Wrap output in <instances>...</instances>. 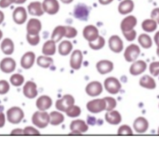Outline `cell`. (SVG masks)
Wrapping results in <instances>:
<instances>
[{
	"instance_id": "obj_29",
	"label": "cell",
	"mask_w": 159,
	"mask_h": 160,
	"mask_svg": "<svg viewBox=\"0 0 159 160\" xmlns=\"http://www.w3.org/2000/svg\"><path fill=\"white\" fill-rule=\"evenodd\" d=\"M1 49L5 55H12L14 50L13 41L9 38H5L1 43Z\"/></svg>"
},
{
	"instance_id": "obj_43",
	"label": "cell",
	"mask_w": 159,
	"mask_h": 160,
	"mask_svg": "<svg viewBox=\"0 0 159 160\" xmlns=\"http://www.w3.org/2000/svg\"><path fill=\"white\" fill-rule=\"evenodd\" d=\"M66 28V33L65 37L68 39H73L75 38L77 34L78 31L77 30L72 26H65Z\"/></svg>"
},
{
	"instance_id": "obj_37",
	"label": "cell",
	"mask_w": 159,
	"mask_h": 160,
	"mask_svg": "<svg viewBox=\"0 0 159 160\" xmlns=\"http://www.w3.org/2000/svg\"><path fill=\"white\" fill-rule=\"evenodd\" d=\"M10 82L13 86L16 87H19L24 83V77L19 73H15L11 76Z\"/></svg>"
},
{
	"instance_id": "obj_59",
	"label": "cell",
	"mask_w": 159,
	"mask_h": 160,
	"mask_svg": "<svg viewBox=\"0 0 159 160\" xmlns=\"http://www.w3.org/2000/svg\"></svg>"
},
{
	"instance_id": "obj_32",
	"label": "cell",
	"mask_w": 159,
	"mask_h": 160,
	"mask_svg": "<svg viewBox=\"0 0 159 160\" xmlns=\"http://www.w3.org/2000/svg\"><path fill=\"white\" fill-rule=\"evenodd\" d=\"M50 123L52 125L57 126L64 122L65 120L64 116L58 111H52L49 114Z\"/></svg>"
},
{
	"instance_id": "obj_36",
	"label": "cell",
	"mask_w": 159,
	"mask_h": 160,
	"mask_svg": "<svg viewBox=\"0 0 159 160\" xmlns=\"http://www.w3.org/2000/svg\"><path fill=\"white\" fill-rule=\"evenodd\" d=\"M105 39L102 36H99L96 40L88 42L89 47L93 50H99L104 47L105 45Z\"/></svg>"
},
{
	"instance_id": "obj_7",
	"label": "cell",
	"mask_w": 159,
	"mask_h": 160,
	"mask_svg": "<svg viewBox=\"0 0 159 160\" xmlns=\"http://www.w3.org/2000/svg\"><path fill=\"white\" fill-rule=\"evenodd\" d=\"M88 124L81 119L73 120L70 125L71 130L70 135H81L88 130Z\"/></svg>"
},
{
	"instance_id": "obj_39",
	"label": "cell",
	"mask_w": 159,
	"mask_h": 160,
	"mask_svg": "<svg viewBox=\"0 0 159 160\" xmlns=\"http://www.w3.org/2000/svg\"><path fill=\"white\" fill-rule=\"evenodd\" d=\"M118 135H132L133 130L130 126L124 124L119 127L117 132Z\"/></svg>"
},
{
	"instance_id": "obj_57",
	"label": "cell",
	"mask_w": 159,
	"mask_h": 160,
	"mask_svg": "<svg viewBox=\"0 0 159 160\" xmlns=\"http://www.w3.org/2000/svg\"><path fill=\"white\" fill-rule=\"evenodd\" d=\"M156 52H157V56H158V57H159V47H157Z\"/></svg>"
},
{
	"instance_id": "obj_4",
	"label": "cell",
	"mask_w": 159,
	"mask_h": 160,
	"mask_svg": "<svg viewBox=\"0 0 159 160\" xmlns=\"http://www.w3.org/2000/svg\"><path fill=\"white\" fill-rule=\"evenodd\" d=\"M75 98L72 95L65 94L62 98L57 100L55 108L59 111L65 112L70 107L75 104Z\"/></svg>"
},
{
	"instance_id": "obj_14",
	"label": "cell",
	"mask_w": 159,
	"mask_h": 160,
	"mask_svg": "<svg viewBox=\"0 0 159 160\" xmlns=\"http://www.w3.org/2000/svg\"><path fill=\"white\" fill-rule=\"evenodd\" d=\"M83 59V55L82 52L79 50H75L70 57V67L75 70H79L80 69Z\"/></svg>"
},
{
	"instance_id": "obj_12",
	"label": "cell",
	"mask_w": 159,
	"mask_h": 160,
	"mask_svg": "<svg viewBox=\"0 0 159 160\" xmlns=\"http://www.w3.org/2000/svg\"><path fill=\"white\" fill-rule=\"evenodd\" d=\"M96 68L98 72L102 75L111 73L114 69V63L109 60H101L97 62Z\"/></svg>"
},
{
	"instance_id": "obj_53",
	"label": "cell",
	"mask_w": 159,
	"mask_h": 160,
	"mask_svg": "<svg viewBox=\"0 0 159 160\" xmlns=\"http://www.w3.org/2000/svg\"><path fill=\"white\" fill-rule=\"evenodd\" d=\"M4 14L3 12L0 10V24L3 23V22L4 21Z\"/></svg>"
},
{
	"instance_id": "obj_16",
	"label": "cell",
	"mask_w": 159,
	"mask_h": 160,
	"mask_svg": "<svg viewBox=\"0 0 159 160\" xmlns=\"http://www.w3.org/2000/svg\"><path fill=\"white\" fill-rule=\"evenodd\" d=\"M23 94L28 99L35 98L38 94L37 84L32 81L26 82L23 87Z\"/></svg>"
},
{
	"instance_id": "obj_25",
	"label": "cell",
	"mask_w": 159,
	"mask_h": 160,
	"mask_svg": "<svg viewBox=\"0 0 159 160\" xmlns=\"http://www.w3.org/2000/svg\"><path fill=\"white\" fill-rule=\"evenodd\" d=\"M28 12L31 15L35 16H41L44 14L42 4L39 1L31 2L28 7Z\"/></svg>"
},
{
	"instance_id": "obj_15",
	"label": "cell",
	"mask_w": 159,
	"mask_h": 160,
	"mask_svg": "<svg viewBox=\"0 0 159 160\" xmlns=\"http://www.w3.org/2000/svg\"><path fill=\"white\" fill-rule=\"evenodd\" d=\"M149 127V122L144 117H138L133 122V128L137 133H146Z\"/></svg>"
},
{
	"instance_id": "obj_23",
	"label": "cell",
	"mask_w": 159,
	"mask_h": 160,
	"mask_svg": "<svg viewBox=\"0 0 159 160\" xmlns=\"http://www.w3.org/2000/svg\"><path fill=\"white\" fill-rule=\"evenodd\" d=\"M74 14L77 19L81 21H86L89 15V9L86 5L80 3L75 7Z\"/></svg>"
},
{
	"instance_id": "obj_18",
	"label": "cell",
	"mask_w": 159,
	"mask_h": 160,
	"mask_svg": "<svg viewBox=\"0 0 159 160\" xmlns=\"http://www.w3.org/2000/svg\"><path fill=\"white\" fill-rule=\"evenodd\" d=\"M16 67V61L11 57H6L0 62V69L5 73H11L13 72Z\"/></svg>"
},
{
	"instance_id": "obj_38",
	"label": "cell",
	"mask_w": 159,
	"mask_h": 160,
	"mask_svg": "<svg viewBox=\"0 0 159 160\" xmlns=\"http://www.w3.org/2000/svg\"><path fill=\"white\" fill-rule=\"evenodd\" d=\"M81 112V108H80L79 106H77V105H73L71 107H70L67 111L65 112L66 114L72 118H75L79 117L80 116Z\"/></svg>"
},
{
	"instance_id": "obj_6",
	"label": "cell",
	"mask_w": 159,
	"mask_h": 160,
	"mask_svg": "<svg viewBox=\"0 0 159 160\" xmlns=\"http://www.w3.org/2000/svg\"><path fill=\"white\" fill-rule=\"evenodd\" d=\"M106 91L111 94H117L121 89L122 84L119 80L115 77H108L104 81Z\"/></svg>"
},
{
	"instance_id": "obj_40",
	"label": "cell",
	"mask_w": 159,
	"mask_h": 160,
	"mask_svg": "<svg viewBox=\"0 0 159 160\" xmlns=\"http://www.w3.org/2000/svg\"><path fill=\"white\" fill-rule=\"evenodd\" d=\"M106 102V111H110L114 110L117 106L116 100L112 97H105L104 98Z\"/></svg>"
},
{
	"instance_id": "obj_19",
	"label": "cell",
	"mask_w": 159,
	"mask_h": 160,
	"mask_svg": "<svg viewBox=\"0 0 159 160\" xmlns=\"http://www.w3.org/2000/svg\"><path fill=\"white\" fill-rule=\"evenodd\" d=\"M36 60V55L33 52L25 53L21 58V66L25 70H29L33 67Z\"/></svg>"
},
{
	"instance_id": "obj_27",
	"label": "cell",
	"mask_w": 159,
	"mask_h": 160,
	"mask_svg": "<svg viewBox=\"0 0 159 160\" xmlns=\"http://www.w3.org/2000/svg\"><path fill=\"white\" fill-rule=\"evenodd\" d=\"M134 8V3L132 0H123L119 3L118 11L121 14L126 15L131 12Z\"/></svg>"
},
{
	"instance_id": "obj_13",
	"label": "cell",
	"mask_w": 159,
	"mask_h": 160,
	"mask_svg": "<svg viewBox=\"0 0 159 160\" xmlns=\"http://www.w3.org/2000/svg\"><path fill=\"white\" fill-rule=\"evenodd\" d=\"M28 18V14L26 9L23 6L15 8L13 13V19L14 22L21 25L26 22Z\"/></svg>"
},
{
	"instance_id": "obj_1",
	"label": "cell",
	"mask_w": 159,
	"mask_h": 160,
	"mask_svg": "<svg viewBox=\"0 0 159 160\" xmlns=\"http://www.w3.org/2000/svg\"><path fill=\"white\" fill-rule=\"evenodd\" d=\"M33 123L39 128H45L50 123V116L45 111H37L32 116Z\"/></svg>"
},
{
	"instance_id": "obj_17",
	"label": "cell",
	"mask_w": 159,
	"mask_h": 160,
	"mask_svg": "<svg viewBox=\"0 0 159 160\" xmlns=\"http://www.w3.org/2000/svg\"><path fill=\"white\" fill-rule=\"evenodd\" d=\"M110 49L116 53H121L124 48L123 41L117 35L111 36L108 40Z\"/></svg>"
},
{
	"instance_id": "obj_8",
	"label": "cell",
	"mask_w": 159,
	"mask_h": 160,
	"mask_svg": "<svg viewBox=\"0 0 159 160\" xmlns=\"http://www.w3.org/2000/svg\"><path fill=\"white\" fill-rule=\"evenodd\" d=\"M103 91L102 84L97 81H93L89 82L86 88V93L91 97H96L100 96Z\"/></svg>"
},
{
	"instance_id": "obj_55",
	"label": "cell",
	"mask_w": 159,
	"mask_h": 160,
	"mask_svg": "<svg viewBox=\"0 0 159 160\" xmlns=\"http://www.w3.org/2000/svg\"><path fill=\"white\" fill-rule=\"evenodd\" d=\"M64 4H70L74 1V0H60Z\"/></svg>"
},
{
	"instance_id": "obj_54",
	"label": "cell",
	"mask_w": 159,
	"mask_h": 160,
	"mask_svg": "<svg viewBox=\"0 0 159 160\" xmlns=\"http://www.w3.org/2000/svg\"><path fill=\"white\" fill-rule=\"evenodd\" d=\"M27 0H16V3L15 4H24V2H26Z\"/></svg>"
},
{
	"instance_id": "obj_45",
	"label": "cell",
	"mask_w": 159,
	"mask_h": 160,
	"mask_svg": "<svg viewBox=\"0 0 159 160\" xmlns=\"http://www.w3.org/2000/svg\"><path fill=\"white\" fill-rule=\"evenodd\" d=\"M23 130H24V135H40L39 131L38 130H37L36 128L31 126L26 127Z\"/></svg>"
},
{
	"instance_id": "obj_41",
	"label": "cell",
	"mask_w": 159,
	"mask_h": 160,
	"mask_svg": "<svg viewBox=\"0 0 159 160\" xmlns=\"http://www.w3.org/2000/svg\"><path fill=\"white\" fill-rule=\"evenodd\" d=\"M26 40L32 46H36L39 43L40 38L39 34L38 35H31L27 34L26 35Z\"/></svg>"
},
{
	"instance_id": "obj_11",
	"label": "cell",
	"mask_w": 159,
	"mask_h": 160,
	"mask_svg": "<svg viewBox=\"0 0 159 160\" xmlns=\"http://www.w3.org/2000/svg\"><path fill=\"white\" fill-rule=\"evenodd\" d=\"M83 38L88 42H93L96 40L99 35V31L98 28L93 25H88L83 30Z\"/></svg>"
},
{
	"instance_id": "obj_49",
	"label": "cell",
	"mask_w": 159,
	"mask_h": 160,
	"mask_svg": "<svg viewBox=\"0 0 159 160\" xmlns=\"http://www.w3.org/2000/svg\"><path fill=\"white\" fill-rule=\"evenodd\" d=\"M10 135H23L24 130L21 128H15L11 132Z\"/></svg>"
},
{
	"instance_id": "obj_9",
	"label": "cell",
	"mask_w": 159,
	"mask_h": 160,
	"mask_svg": "<svg viewBox=\"0 0 159 160\" xmlns=\"http://www.w3.org/2000/svg\"><path fill=\"white\" fill-rule=\"evenodd\" d=\"M147 67V63L142 60L132 62L129 68V73L132 76H138L146 72Z\"/></svg>"
},
{
	"instance_id": "obj_42",
	"label": "cell",
	"mask_w": 159,
	"mask_h": 160,
	"mask_svg": "<svg viewBox=\"0 0 159 160\" xmlns=\"http://www.w3.org/2000/svg\"><path fill=\"white\" fill-rule=\"evenodd\" d=\"M150 73L153 77H158L159 75V61L153 62L149 65Z\"/></svg>"
},
{
	"instance_id": "obj_51",
	"label": "cell",
	"mask_w": 159,
	"mask_h": 160,
	"mask_svg": "<svg viewBox=\"0 0 159 160\" xmlns=\"http://www.w3.org/2000/svg\"><path fill=\"white\" fill-rule=\"evenodd\" d=\"M154 42H155L156 45L158 47H159V31L156 33V34L154 36Z\"/></svg>"
},
{
	"instance_id": "obj_35",
	"label": "cell",
	"mask_w": 159,
	"mask_h": 160,
	"mask_svg": "<svg viewBox=\"0 0 159 160\" xmlns=\"http://www.w3.org/2000/svg\"><path fill=\"white\" fill-rule=\"evenodd\" d=\"M54 63L53 59L49 56H39L37 59V64L43 68H49Z\"/></svg>"
},
{
	"instance_id": "obj_44",
	"label": "cell",
	"mask_w": 159,
	"mask_h": 160,
	"mask_svg": "<svg viewBox=\"0 0 159 160\" xmlns=\"http://www.w3.org/2000/svg\"><path fill=\"white\" fill-rule=\"evenodd\" d=\"M10 89V85L6 80H0V95L7 94Z\"/></svg>"
},
{
	"instance_id": "obj_5",
	"label": "cell",
	"mask_w": 159,
	"mask_h": 160,
	"mask_svg": "<svg viewBox=\"0 0 159 160\" xmlns=\"http://www.w3.org/2000/svg\"><path fill=\"white\" fill-rule=\"evenodd\" d=\"M141 54L140 47L134 43L127 46L124 52V58L127 62H134L139 57Z\"/></svg>"
},
{
	"instance_id": "obj_28",
	"label": "cell",
	"mask_w": 159,
	"mask_h": 160,
	"mask_svg": "<svg viewBox=\"0 0 159 160\" xmlns=\"http://www.w3.org/2000/svg\"><path fill=\"white\" fill-rule=\"evenodd\" d=\"M55 43L56 42L52 39L46 41L44 43L42 48V53L46 56L54 55L56 52Z\"/></svg>"
},
{
	"instance_id": "obj_52",
	"label": "cell",
	"mask_w": 159,
	"mask_h": 160,
	"mask_svg": "<svg viewBox=\"0 0 159 160\" xmlns=\"http://www.w3.org/2000/svg\"><path fill=\"white\" fill-rule=\"evenodd\" d=\"M99 2L102 5H107L113 1V0H98Z\"/></svg>"
},
{
	"instance_id": "obj_2",
	"label": "cell",
	"mask_w": 159,
	"mask_h": 160,
	"mask_svg": "<svg viewBox=\"0 0 159 160\" xmlns=\"http://www.w3.org/2000/svg\"><path fill=\"white\" fill-rule=\"evenodd\" d=\"M6 117L11 123L18 124L24 119V112L19 107L14 106L7 111Z\"/></svg>"
},
{
	"instance_id": "obj_50",
	"label": "cell",
	"mask_w": 159,
	"mask_h": 160,
	"mask_svg": "<svg viewBox=\"0 0 159 160\" xmlns=\"http://www.w3.org/2000/svg\"><path fill=\"white\" fill-rule=\"evenodd\" d=\"M6 122V117L3 112H0V128H2L4 126Z\"/></svg>"
},
{
	"instance_id": "obj_10",
	"label": "cell",
	"mask_w": 159,
	"mask_h": 160,
	"mask_svg": "<svg viewBox=\"0 0 159 160\" xmlns=\"http://www.w3.org/2000/svg\"><path fill=\"white\" fill-rule=\"evenodd\" d=\"M42 4L44 12L49 15H55L59 11L60 4L57 0H44Z\"/></svg>"
},
{
	"instance_id": "obj_58",
	"label": "cell",
	"mask_w": 159,
	"mask_h": 160,
	"mask_svg": "<svg viewBox=\"0 0 159 160\" xmlns=\"http://www.w3.org/2000/svg\"><path fill=\"white\" fill-rule=\"evenodd\" d=\"M157 134L159 135V127L158 128V130H157Z\"/></svg>"
},
{
	"instance_id": "obj_48",
	"label": "cell",
	"mask_w": 159,
	"mask_h": 160,
	"mask_svg": "<svg viewBox=\"0 0 159 160\" xmlns=\"http://www.w3.org/2000/svg\"><path fill=\"white\" fill-rule=\"evenodd\" d=\"M16 0H0V8H6L13 3H16Z\"/></svg>"
},
{
	"instance_id": "obj_20",
	"label": "cell",
	"mask_w": 159,
	"mask_h": 160,
	"mask_svg": "<svg viewBox=\"0 0 159 160\" xmlns=\"http://www.w3.org/2000/svg\"><path fill=\"white\" fill-rule=\"evenodd\" d=\"M42 29V23L40 20L36 18H32L29 19L26 26L27 34L31 35L39 34Z\"/></svg>"
},
{
	"instance_id": "obj_56",
	"label": "cell",
	"mask_w": 159,
	"mask_h": 160,
	"mask_svg": "<svg viewBox=\"0 0 159 160\" xmlns=\"http://www.w3.org/2000/svg\"><path fill=\"white\" fill-rule=\"evenodd\" d=\"M3 32L1 31V30L0 29V40H1L2 38H3Z\"/></svg>"
},
{
	"instance_id": "obj_22",
	"label": "cell",
	"mask_w": 159,
	"mask_h": 160,
	"mask_svg": "<svg viewBox=\"0 0 159 160\" xmlns=\"http://www.w3.org/2000/svg\"><path fill=\"white\" fill-rule=\"evenodd\" d=\"M52 103V99L50 97L47 95H42L37 99L36 105L39 111H45L51 108Z\"/></svg>"
},
{
	"instance_id": "obj_47",
	"label": "cell",
	"mask_w": 159,
	"mask_h": 160,
	"mask_svg": "<svg viewBox=\"0 0 159 160\" xmlns=\"http://www.w3.org/2000/svg\"><path fill=\"white\" fill-rule=\"evenodd\" d=\"M151 19H154L159 24V8H156L154 9L151 14Z\"/></svg>"
},
{
	"instance_id": "obj_34",
	"label": "cell",
	"mask_w": 159,
	"mask_h": 160,
	"mask_svg": "<svg viewBox=\"0 0 159 160\" xmlns=\"http://www.w3.org/2000/svg\"><path fill=\"white\" fill-rule=\"evenodd\" d=\"M139 45L144 48L148 49L152 46V40L151 38L146 34H141L138 38Z\"/></svg>"
},
{
	"instance_id": "obj_46",
	"label": "cell",
	"mask_w": 159,
	"mask_h": 160,
	"mask_svg": "<svg viewBox=\"0 0 159 160\" xmlns=\"http://www.w3.org/2000/svg\"><path fill=\"white\" fill-rule=\"evenodd\" d=\"M122 34L125 39L129 42H132L135 40L137 36V32L134 29L127 32H122Z\"/></svg>"
},
{
	"instance_id": "obj_21",
	"label": "cell",
	"mask_w": 159,
	"mask_h": 160,
	"mask_svg": "<svg viewBox=\"0 0 159 160\" xmlns=\"http://www.w3.org/2000/svg\"><path fill=\"white\" fill-rule=\"evenodd\" d=\"M137 20L134 16H129L122 19L121 23V29L122 32H127L133 30L136 26Z\"/></svg>"
},
{
	"instance_id": "obj_30",
	"label": "cell",
	"mask_w": 159,
	"mask_h": 160,
	"mask_svg": "<svg viewBox=\"0 0 159 160\" xmlns=\"http://www.w3.org/2000/svg\"><path fill=\"white\" fill-rule=\"evenodd\" d=\"M73 49V44L69 40H63L59 45V53L62 56H67L70 53Z\"/></svg>"
},
{
	"instance_id": "obj_24",
	"label": "cell",
	"mask_w": 159,
	"mask_h": 160,
	"mask_svg": "<svg viewBox=\"0 0 159 160\" xmlns=\"http://www.w3.org/2000/svg\"><path fill=\"white\" fill-rule=\"evenodd\" d=\"M105 120L110 125H118L122 121V116L118 111H107L105 114Z\"/></svg>"
},
{
	"instance_id": "obj_3",
	"label": "cell",
	"mask_w": 159,
	"mask_h": 160,
	"mask_svg": "<svg viewBox=\"0 0 159 160\" xmlns=\"http://www.w3.org/2000/svg\"><path fill=\"white\" fill-rule=\"evenodd\" d=\"M86 108L91 113L98 114L106 111V102L104 98L93 99L86 104Z\"/></svg>"
},
{
	"instance_id": "obj_33",
	"label": "cell",
	"mask_w": 159,
	"mask_h": 160,
	"mask_svg": "<svg viewBox=\"0 0 159 160\" xmlns=\"http://www.w3.org/2000/svg\"><path fill=\"white\" fill-rule=\"evenodd\" d=\"M142 29L147 32H153L157 28V23L152 19H147L142 22Z\"/></svg>"
},
{
	"instance_id": "obj_31",
	"label": "cell",
	"mask_w": 159,
	"mask_h": 160,
	"mask_svg": "<svg viewBox=\"0 0 159 160\" xmlns=\"http://www.w3.org/2000/svg\"><path fill=\"white\" fill-rule=\"evenodd\" d=\"M66 33V28L65 26H57L53 31L51 36V39L54 42H59L64 37H65Z\"/></svg>"
},
{
	"instance_id": "obj_26",
	"label": "cell",
	"mask_w": 159,
	"mask_h": 160,
	"mask_svg": "<svg viewBox=\"0 0 159 160\" xmlns=\"http://www.w3.org/2000/svg\"><path fill=\"white\" fill-rule=\"evenodd\" d=\"M139 85L147 89H154L156 88L157 84L155 80L151 76L148 75H145L142 76L139 80Z\"/></svg>"
}]
</instances>
